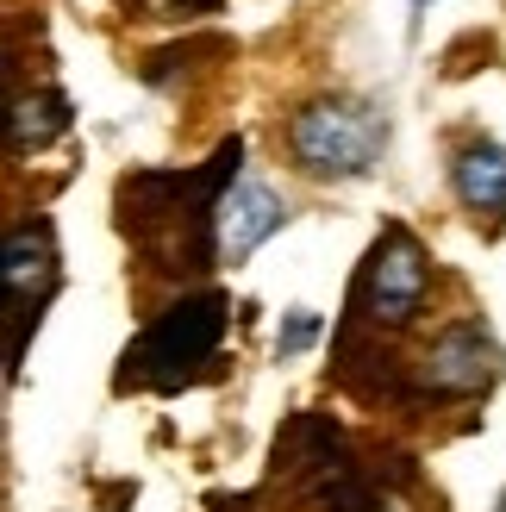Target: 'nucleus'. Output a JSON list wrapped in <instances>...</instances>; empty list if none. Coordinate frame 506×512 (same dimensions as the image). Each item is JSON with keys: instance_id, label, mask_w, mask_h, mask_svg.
Instances as JSON below:
<instances>
[{"instance_id": "1", "label": "nucleus", "mask_w": 506, "mask_h": 512, "mask_svg": "<svg viewBox=\"0 0 506 512\" xmlns=\"http://www.w3.org/2000/svg\"><path fill=\"white\" fill-rule=\"evenodd\" d=\"M244 175V144H219L213 163L200 169H138V175H119V232L132 244L138 269L150 281H169V288H194L200 275L219 256V207L232 182Z\"/></svg>"}, {"instance_id": "2", "label": "nucleus", "mask_w": 506, "mask_h": 512, "mask_svg": "<svg viewBox=\"0 0 506 512\" xmlns=\"http://www.w3.org/2000/svg\"><path fill=\"white\" fill-rule=\"evenodd\" d=\"M275 475H288L294 500L307 512H407L413 488V469L357 450L319 413H300L275 438Z\"/></svg>"}, {"instance_id": "3", "label": "nucleus", "mask_w": 506, "mask_h": 512, "mask_svg": "<svg viewBox=\"0 0 506 512\" xmlns=\"http://www.w3.org/2000/svg\"><path fill=\"white\" fill-rule=\"evenodd\" d=\"M225 325H232V300L213 288H188L182 300H169L163 313H150V325L138 331L119 356V394L150 388V394H175L194 388L207 363H219Z\"/></svg>"}, {"instance_id": "4", "label": "nucleus", "mask_w": 506, "mask_h": 512, "mask_svg": "<svg viewBox=\"0 0 506 512\" xmlns=\"http://www.w3.org/2000/svg\"><path fill=\"white\" fill-rule=\"evenodd\" d=\"M425 294H432V256H425V244L407 232V225H388V232L369 244L363 269H357L338 344H363V338L388 344V338H400V331L425 313Z\"/></svg>"}, {"instance_id": "5", "label": "nucleus", "mask_w": 506, "mask_h": 512, "mask_svg": "<svg viewBox=\"0 0 506 512\" xmlns=\"http://www.w3.org/2000/svg\"><path fill=\"white\" fill-rule=\"evenodd\" d=\"M382 138H388V119L344 94L307 100L282 125L288 163L300 175H313V182H357V175H369L375 157H382Z\"/></svg>"}, {"instance_id": "6", "label": "nucleus", "mask_w": 506, "mask_h": 512, "mask_svg": "<svg viewBox=\"0 0 506 512\" xmlns=\"http://www.w3.org/2000/svg\"><path fill=\"white\" fill-rule=\"evenodd\" d=\"M500 375V350L482 319H450L425 338L419 363L400 381V400H469Z\"/></svg>"}, {"instance_id": "7", "label": "nucleus", "mask_w": 506, "mask_h": 512, "mask_svg": "<svg viewBox=\"0 0 506 512\" xmlns=\"http://www.w3.org/2000/svg\"><path fill=\"white\" fill-rule=\"evenodd\" d=\"M57 294V238L50 219H19L7 232V306H13V369L25 356V331L38 325L44 300Z\"/></svg>"}, {"instance_id": "8", "label": "nucleus", "mask_w": 506, "mask_h": 512, "mask_svg": "<svg viewBox=\"0 0 506 512\" xmlns=\"http://www.w3.org/2000/svg\"><path fill=\"white\" fill-rule=\"evenodd\" d=\"M450 188H457V207L475 225L506 219V144L494 138H469L450 150Z\"/></svg>"}, {"instance_id": "9", "label": "nucleus", "mask_w": 506, "mask_h": 512, "mask_svg": "<svg viewBox=\"0 0 506 512\" xmlns=\"http://www.w3.org/2000/svg\"><path fill=\"white\" fill-rule=\"evenodd\" d=\"M282 219H288V207L275 200V188L238 175L232 194H225V207H219V256H225V263H244V256L257 250Z\"/></svg>"}, {"instance_id": "10", "label": "nucleus", "mask_w": 506, "mask_h": 512, "mask_svg": "<svg viewBox=\"0 0 506 512\" xmlns=\"http://www.w3.org/2000/svg\"><path fill=\"white\" fill-rule=\"evenodd\" d=\"M57 132H69V100H63L57 88H44V94H32V100L13 88V119H7L13 150H44Z\"/></svg>"}, {"instance_id": "11", "label": "nucleus", "mask_w": 506, "mask_h": 512, "mask_svg": "<svg viewBox=\"0 0 506 512\" xmlns=\"http://www.w3.org/2000/svg\"><path fill=\"white\" fill-rule=\"evenodd\" d=\"M313 331H319V319H313V313H300V319L288 325V338H282V356H294L300 344H307V338H313Z\"/></svg>"}, {"instance_id": "12", "label": "nucleus", "mask_w": 506, "mask_h": 512, "mask_svg": "<svg viewBox=\"0 0 506 512\" xmlns=\"http://www.w3.org/2000/svg\"><path fill=\"white\" fill-rule=\"evenodd\" d=\"M425 7H432V0H413V13H425Z\"/></svg>"}]
</instances>
